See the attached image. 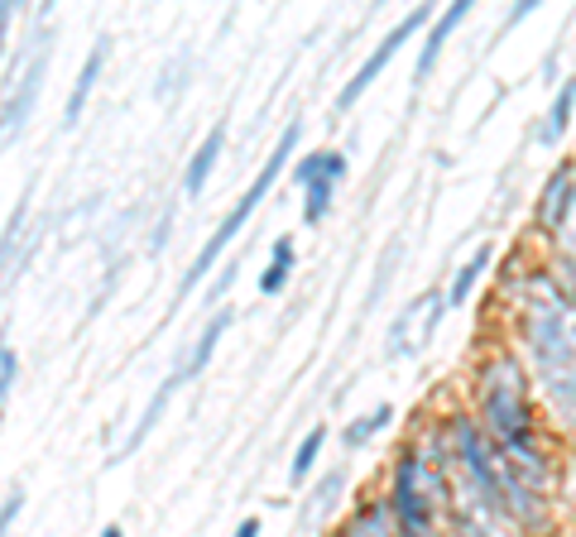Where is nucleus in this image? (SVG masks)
Returning <instances> with one entry per match:
<instances>
[{
    "instance_id": "obj_35",
    "label": "nucleus",
    "mask_w": 576,
    "mask_h": 537,
    "mask_svg": "<svg viewBox=\"0 0 576 537\" xmlns=\"http://www.w3.org/2000/svg\"><path fill=\"white\" fill-rule=\"evenodd\" d=\"M557 68H563V49L553 43V49L543 53V63H538V82L543 87H557Z\"/></svg>"
},
{
    "instance_id": "obj_28",
    "label": "nucleus",
    "mask_w": 576,
    "mask_h": 537,
    "mask_svg": "<svg viewBox=\"0 0 576 537\" xmlns=\"http://www.w3.org/2000/svg\"><path fill=\"white\" fill-rule=\"evenodd\" d=\"M29 14H34V10H29L24 0H0V63H6V53L14 43V29H20Z\"/></svg>"
},
{
    "instance_id": "obj_37",
    "label": "nucleus",
    "mask_w": 576,
    "mask_h": 537,
    "mask_svg": "<svg viewBox=\"0 0 576 537\" xmlns=\"http://www.w3.org/2000/svg\"><path fill=\"white\" fill-rule=\"evenodd\" d=\"M53 10H58V0H34V14H29V20H53Z\"/></svg>"
},
{
    "instance_id": "obj_29",
    "label": "nucleus",
    "mask_w": 576,
    "mask_h": 537,
    "mask_svg": "<svg viewBox=\"0 0 576 537\" xmlns=\"http://www.w3.org/2000/svg\"><path fill=\"white\" fill-rule=\"evenodd\" d=\"M553 499H557V509L576 518V451H567V456H563V466H557Z\"/></svg>"
},
{
    "instance_id": "obj_10",
    "label": "nucleus",
    "mask_w": 576,
    "mask_h": 537,
    "mask_svg": "<svg viewBox=\"0 0 576 537\" xmlns=\"http://www.w3.org/2000/svg\"><path fill=\"white\" fill-rule=\"evenodd\" d=\"M111 49H116L111 34H97V39H92V49H87L78 77H72V91H68V101H63V120H58V130H78V126H82L87 101H92L97 82L106 77V63H111Z\"/></svg>"
},
{
    "instance_id": "obj_38",
    "label": "nucleus",
    "mask_w": 576,
    "mask_h": 537,
    "mask_svg": "<svg viewBox=\"0 0 576 537\" xmlns=\"http://www.w3.org/2000/svg\"><path fill=\"white\" fill-rule=\"evenodd\" d=\"M389 6V0H370V10H385Z\"/></svg>"
},
{
    "instance_id": "obj_15",
    "label": "nucleus",
    "mask_w": 576,
    "mask_h": 537,
    "mask_svg": "<svg viewBox=\"0 0 576 537\" xmlns=\"http://www.w3.org/2000/svg\"><path fill=\"white\" fill-rule=\"evenodd\" d=\"M490 265H495V245L480 240L476 250L457 265V274L447 279V302H451V307H466V302H471V298L480 294V284L490 279Z\"/></svg>"
},
{
    "instance_id": "obj_6",
    "label": "nucleus",
    "mask_w": 576,
    "mask_h": 537,
    "mask_svg": "<svg viewBox=\"0 0 576 537\" xmlns=\"http://www.w3.org/2000/svg\"><path fill=\"white\" fill-rule=\"evenodd\" d=\"M576 207V153L572 159H557V168L548 178H543V188L534 197V211H528V240L538 245V250H548L557 240V230L567 226Z\"/></svg>"
},
{
    "instance_id": "obj_3",
    "label": "nucleus",
    "mask_w": 576,
    "mask_h": 537,
    "mask_svg": "<svg viewBox=\"0 0 576 537\" xmlns=\"http://www.w3.org/2000/svg\"><path fill=\"white\" fill-rule=\"evenodd\" d=\"M298 145H302V116H288V126L279 130V140H275V149H269V159L260 163V173L250 178V188L236 197L231 211H226V217L217 221V230H211V236L202 240V250H197V255H192V265L183 269V279H178V302H188V298L197 294V288H202V284L211 279V269L221 265L226 250H231V245L240 240V230H246L255 211L265 207V197L279 188V178H284L288 159L298 153Z\"/></svg>"
},
{
    "instance_id": "obj_8",
    "label": "nucleus",
    "mask_w": 576,
    "mask_h": 537,
    "mask_svg": "<svg viewBox=\"0 0 576 537\" xmlns=\"http://www.w3.org/2000/svg\"><path fill=\"white\" fill-rule=\"evenodd\" d=\"M231 321H236V312H231V307H226V302H217V307H211V312H207L202 331H197L188 346H178V356H173V370L183 375L188 384L207 375V365H211V356H217V346L226 341V331H231Z\"/></svg>"
},
{
    "instance_id": "obj_32",
    "label": "nucleus",
    "mask_w": 576,
    "mask_h": 537,
    "mask_svg": "<svg viewBox=\"0 0 576 537\" xmlns=\"http://www.w3.org/2000/svg\"><path fill=\"white\" fill-rule=\"evenodd\" d=\"M173 217H178V207H173V202L159 211L155 230H149V245H145V255H149V259H159L163 250H169V236H173Z\"/></svg>"
},
{
    "instance_id": "obj_11",
    "label": "nucleus",
    "mask_w": 576,
    "mask_h": 537,
    "mask_svg": "<svg viewBox=\"0 0 576 537\" xmlns=\"http://www.w3.org/2000/svg\"><path fill=\"white\" fill-rule=\"evenodd\" d=\"M226 135H231V120H211V130L202 135V145H197L192 153H188V163H183V197L188 202H197L207 188H211V173H217V163H221V153H226Z\"/></svg>"
},
{
    "instance_id": "obj_12",
    "label": "nucleus",
    "mask_w": 576,
    "mask_h": 537,
    "mask_svg": "<svg viewBox=\"0 0 576 537\" xmlns=\"http://www.w3.org/2000/svg\"><path fill=\"white\" fill-rule=\"evenodd\" d=\"M572 116H576V72H567L563 82L553 87L548 111H543L538 126H534V149H563L567 130H572Z\"/></svg>"
},
{
    "instance_id": "obj_16",
    "label": "nucleus",
    "mask_w": 576,
    "mask_h": 537,
    "mask_svg": "<svg viewBox=\"0 0 576 537\" xmlns=\"http://www.w3.org/2000/svg\"><path fill=\"white\" fill-rule=\"evenodd\" d=\"M423 302H428V288L414 298V302H404L399 312H394V321H389V331H385V360H414L418 356V317H423Z\"/></svg>"
},
{
    "instance_id": "obj_30",
    "label": "nucleus",
    "mask_w": 576,
    "mask_h": 537,
    "mask_svg": "<svg viewBox=\"0 0 576 537\" xmlns=\"http://www.w3.org/2000/svg\"><path fill=\"white\" fill-rule=\"evenodd\" d=\"M322 163H327V149H308V153H298L294 168H288V188H308V182L322 173Z\"/></svg>"
},
{
    "instance_id": "obj_13",
    "label": "nucleus",
    "mask_w": 576,
    "mask_h": 537,
    "mask_svg": "<svg viewBox=\"0 0 576 537\" xmlns=\"http://www.w3.org/2000/svg\"><path fill=\"white\" fill-rule=\"evenodd\" d=\"M346 485H351V470L346 466H327L317 480L308 485V499H302V514H298V528H317L327 524L331 514H337V504L346 495Z\"/></svg>"
},
{
    "instance_id": "obj_24",
    "label": "nucleus",
    "mask_w": 576,
    "mask_h": 537,
    "mask_svg": "<svg viewBox=\"0 0 576 537\" xmlns=\"http://www.w3.org/2000/svg\"><path fill=\"white\" fill-rule=\"evenodd\" d=\"M399 255H404V236H389V245L380 250V259H375V279H370V288H366V312L389 294L394 269H399Z\"/></svg>"
},
{
    "instance_id": "obj_7",
    "label": "nucleus",
    "mask_w": 576,
    "mask_h": 537,
    "mask_svg": "<svg viewBox=\"0 0 576 537\" xmlns=\"http://www.w3.org/2000/svg\"><path fill=\"white\" fill-rule=\"evenodd\" d=\"M480 6V0H447L443 10L433 14V24L423 29V43H418V58H414V87H428L437 63H443V49L451 43V34L471 20V10Z\"/></svg>"
},
{
    "instance_id": "obj_36",
    "label": "nucleus",
    "mask_w": 576,
    "mask_h": 537,
    "mask_svg": "<svg viewBox=\"0 0 576 537\" xmlns=\"http://www.w3.org/2000/svg\"><path fill=\"white\" fill-rule=\"evenodd\" d=\"M260 533H265V518H260V514H246V518L236 524V537H260Z\"/></svg>"
},
{
    "instance_id": "obj_4",
    "label": "nucleus",
    "mask_w": 576,
    "mask_h": 537,
    "mask_svg": "<svg viewBox=\"0 0 576 537\" xmlns=\"http://www.w3.org/2000/svg\"><path fill=\"white\" fill-rule=\"evenodd\" d=\"M433 14H437V0H418V6H408V10H404V20L394 24L389 34H385V39H380V43H375V49L366 53V63H360V68H356V72L341 82V91H337V97H331V111H337V116H351L356 106L366 101V91H370V87H375V82H380V77L389 72V63H394V58H399L404 43H414V39L423 34V29L433 24Z\"/></svg>"
},
{
    "instance_id": "obj_23",
    "label": "nucleus",
    "mask_w": 576,
    "mask_h": 537,
    "mask_svg": "<svg viewBox=\"0 0 576 537\" xmlns=\"http://www.w3.org/2000/svg\"><path fill=\"white\" fill-rule=\"evenodd\" d=\"M126 265H130V255H126V250H120V255H106L101 284H97V294H92V302H87V312H82V327H87V321H97V317L106 312V307H111L120 279H126Z\"/></svg>"
},
{
    "instance_id": "obj_17",
    "label": "nucleus",
    "mask_w": 576,
    "mask_h": 537,
    "mask_svg": "<svg viewBox=\"0 0 576 537\" xmlns=\"http://www.w3.org/2000/svg\"><path fill=\"white\" fill-rule=\"evenodd\" d=\"M197 82V53L188 49H178L173 58H163V68H159V77H155V101L159 106H178L188 97V87Z\"/></svg>"
},
{
    "instance_id": "obj_9",
    "label": "nucleus",
    "mask_w": 576,
    "mask_h": 537,
    "mask_svg": "<svg viewBox=\"0 0 576 537\" xmlns=\"http://www.w3.org/2000/svg\"><path fill=\"white\" fill-rule=\"evenodd\" d=\"M183 389H188V384H183V375H173V370L163 375V379H159V389L149 394V404L140 408V418L130 422V432L120 437V447H111V456H106V466H120V460H130L135 451H140L145 441H149V432H155V427L163 422V412H169L173 394H183Z\"/></svg>"
},
{
    "instance_id": "obj_22",
    "label": "nucleus",
    "mask_w": 576,
    "mask_h": 537,
    "mask_svg": "<svg viewBox=\"0 0 576 537\" xmlns=\"http://www.w3.org/2000/svg\"><path fill=\"white\" fill-rule=\"evenodd\" d=\"M337 188H341V182L331 178L327 168L308 182V188H298V192H302V226H308V230H322V226H327L331 207H337Z\"/></svg>"
},
{
    "instance_id": "obj_31",
    "label": "nucleus",
    "mask_w": 576,
    "mask_h": 537,
    "mask_svg": "<svg viewBox=\"0 0 576 537\" xmlns=\"http://www.w3.org/2000/svg\"><path fill=\"white\" fill-rule=\"evenodd\" d=\"M543 6H548V0H509L505 20H499V29H495V43H499V39H509V34H514V29H519L524 20H534V14H538Z\"/></svg>"
},
{
    "instance_id": "obj_2",
    "label": "nucleus",
    "mask_w": 576,
    "mask_h": 537,
    "mask_svg": "<svg viewBox=\"0 0 576 537\" xmlns=\"http://www.w3.org/2000/svg\"><path fill=\"white\" fill-rule=\"evenodd\" d=\"M466 408L480 418V427L495 441H509L519 432H534L543 427V408L534 394V375H528L524 356L509 341L490 346L476 360L471 370V394H466Z\"/></svg>"
},
{
    "instance_id": "obj_25",
    "label": "nucleus",
    "mask_w": 576,
    "mask_h": 537,
    "mask_svg": "<svg viewBox=\"0 0 576 537\" xmlns=\"http://www.w3.org/2000/svg\"><path fill=\"white\" fill-rule=\"evenodd\" d=\"M20 389V350L10 346V331L0 327V422L10 418V398Z\"/></svg>"
},
{
    "instance_id": "obj_18",
    "label": "nucleus",
    "mask_w": 576,
    "mask_h": 537,
    "mask_svg": "<svg viewBox=\"0 0 576 537\" xmlns=\"http://www.w3.org/2000/svg\"><path fill=\"white\" fill-rule=\"evenodd\" d=\"M34 197H39V182L29 178V182H24V192H20V202L10 207V217H6V230H0V279H6V269H10L14 250H20V245H24L29 226H34Z\"/></svg>"
},
{
    "instance_id": "obj_26",
    "label": "nucleus",
    "mask_w": 576,
    "mask_h": 537,
    "mask_svg": "<svg viewBox=\"0 0 576 537\" xmlns=\"http://www.w3.org/2000/svg\"><path fill=\"white\" fill-rule=\"evenodd\" d=\"M447 312H451L447 284H433V288H428V302H423V317H418V346H433V341H437V331H443Z\"/></svg>"
},
{
    "instance_id": "obj_19",
    "label": "nucleus",
    "mask_w": 576,
    "mask_h": 537,
    "mask_svg": "<svg viewBox=\"0 0 576 537\" xmlns=\"http://www.w3.org/2000/svg\"><path fill=\"white\" fill-rule=\"evenodd\" d=\"M294 269H298L294 236H275V245H269V265L260 269V279H255L260 298H284L288 294V279H294Z\"/></svg>"
},
{
    "instance_id": "obj_1",
    "label": "nucleus",
    "mask_w": 576,
    "mask_h": 537,
    "mask_svg": "<svg viewBox=\"0 0 576 537\" xmlns=\"http://www.w3.org/2000/svg\"><path fill=\"white\" fill-rule=\"evenodd\" d=\"M509 346L534 375L543 422L557 437H576V298L557 284L548 259H534L524 284L505 302Z\"/></svg>"
},
{
    "instance_id": "obj_21",
    "label": "nucleus",
    "mask_w": 576,
    "mask_h": 537,
    "mask_svg": "<svg viewBox=\"0 0 576 537\" xmlns=\"http://www.w3.org/2000/svg\"><path fill=\"white\" fill-rule=\"evenodd\" d=\"M327 441H331V427L327 422H312L308 432L298 437L294 456H288V485H308L312 480V470H317V460H322Z\"/></svg>"
},
{
    "instance_id": "obj_33",
    "label": "nucleus",
    "mask_w": 576,
    "mask_h": 537,
    "mask_svg": "<svg viewBox=\"0 0 576 537\" xmlns=\"http://www.w3.org/2000/svg\"><path fill=\"white\" fill-rule=\"evenodd\" d=\"M543 259H548V265H553L557 284H563L567 294L576 298V255H567V250H553V245H548V250H543Z\"/></svg>"
},
{
    "instance_id": "obj_27",
    "label": "nucleus",
    "mask_w": 576,
    "mask_h": 537,
    "mask_svg": "<svg viewBox=\"0 0 576 537\" xmlns=\"http://www.w3.org/2000/svg\"><path fill=\"white\" fill-rule=\"evenodd\" d=\"M236 279H240V259H221L217 274H211V279L202 284V302H207V312H211V307H217V302L231 298Z\"/></svg>"
},
{
    "instance_id": "obj_5",
    "label": "nucleus",
    "mask_w": 576,
    "mask_h": 537,
    "mask_svg": "<svg viewBox=\"0 0 576 537\" xmlns=\"http://www.w3.org/2000/svg\"><path fill=\"white\" fill-rule=\"evenodd\" d=\"M49 68H53V43H43L24 63V72L14 77V87L0 91V153L29 130V120L39 111V97H43V82H49Z\"/></svg>"
},
{
    "instance_id": "obj_20",
    "label": "nucleus",
    "mask_w": 576,
    "mask_h": 537,
    "mask_svg": "<svg viewBox=\"0 0 576 537\" xmlns=\"http://www.w3.org/2000/svg\"><path fill=\"white\" fill-rule=\"evenodd\" d=\"M394 418H399V408H394L389 398H385V404H375L370 412H360V418H351V422L341 427V451H346V456H360V451H366L370 441L380 437Z\"/></svg>"
},
{
    "instance_id": "obj_34",
    "label": "nucleus",
    "mask_w": 576,
    "mask_h": 537,
    "mask_svg": "<svg viewBox=\"0 0 576 537\" xmlns=\"http://www.w3.org/2000/svg\"><path fill=\"white\" fill-rule=\"evenodd\" d=\"M24 485H10L6 489V499H0V537H6L14 524H20V514H24Z\"/></svg>"
},
{
    "instance_id": "obj_14",
    "label": "nucleus",
    "mask_w": 576,
    "mask_h": 537,
    "mask_svg": "<svg viewBox=\"0 0 576 537\" xmlns=\"http://www.w3.org/2000/svg\"><path fill=\"white\" fill-rule=\"evenodd\" d=\"M341 533H346V537H394V533H399L385 489H375V495H360L351 509H346Z\"/></svg>"
}]
</instances>
